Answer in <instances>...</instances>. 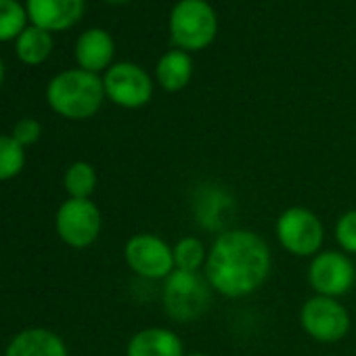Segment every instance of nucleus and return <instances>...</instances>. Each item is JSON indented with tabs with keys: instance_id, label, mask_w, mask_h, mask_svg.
<instances>
[{
	"instance_id": "nucleus-1",
	"label": "nucleus",
	"mask_w": 356,
	"mask_h": 356,
	"mask_svg": "<svg viewBox=\"0 0 356 356\" xmlns=\"http://www.w3.org/2000/svg\"><path fill=\"white\" fill-rule=\"evenodd\" d=\"M270 266L273 256L268 243L258 233L229 229L208 250L204 273L214 291L235 300L258 291L266 283Z\"/></svg>"
},
{
	"instance_id": "nucleus-2",
	"label": "nucleus",
	"mask_w": 356,
	"mask_h": 356,
	"mask_svg": "<svg viewBox=\"0 0 356 356\" xmlns=\"http://www.w3.org/2000/svg\"><path fill=\"white\" fill-rule=\"evenodd\" d=\"M103 97V80L84 70L61 72L47 86V101L51 109L67 120L92 118L101 109Z\"/></svg>"
},
{
	"instance_id": "nucleus-3",
	"label": "nucleus",
	"mask_w": 356,
	"mask_h": 356,
	"mask_svg": "<svg viewBox=\"0 0 356 356\" xmlns=\"http://www.w3.org/2000/svg\"><path fill=\"white\" fill-rule=\"evenodd\" d=\"M163 310L176 323L197 321L212 302V287L206 277L200 273L172 270V275L163 281L161 289Z\"/></svg>"
},
{
	"instance_id": "nucleus-4",
	"label": "nucleus",
	"mask_w": 356,
	"mask_h": 356,
	"mask_svg": "<svg viewBox=\"0 0 356 356\" xmlns=\"http://www.w3.org/2000/svg\"><path fill=\"white\" fill-rule=\"evenodd\" d=\"M218 19L206 0H181L170 15V36L181 51H202L212 44Z\"/></svg>"
},
{
	"instance_id": "nucleus-5",
	"label": "nucleus",
	"mask_w": 356,
	"mask_h": 356,
	"mask_svg": "<svg viewBox=\"0 0 356 356\" xmlns=\"http://www.w3.org/2000/svg\"><path fill=\"white\" fill-rule=\"evenodd\" d=\"M277 239L285 252L298 258H314L325 241L321 218L302 206L287 208L277 220Z\"/></svg>"
},
{
	"instance_id": "nucleus-6",
	"label": "nucleus",
	"mask_w": 356,
	"mask_h": 356,
	"mask_svg": "<svg viewBox=\"0 0 356 356\" xmlns=\"http://www.w3.org/2000/svg\"><path fill=\"white\" fill-rule=\"evenodd\" d=\"M124 258L134 275L149 281H165L174 270V250L153 233L132 235L124 248Z\"/></svg>"
},
{
	"instance_id": "nucleus-7",
	"label": "nucleus",
	"mask_w": 356,
	"mask_h": 356,
	"mask_svg": "<svg viewBox=\"0 0 356 356\" xmlns=\"http://www.w3.org/2000/svg\"><path fill=\"white\" fill-rule=\"evenodd\" d=\"M302 329L321 343H335L350 331V314L335 300L325 296H312L300 310Z\"/></svg>"
},
{
	"instance_id": "nucleus-8",
	"label": "nucleus",
	"mask_w": 356,
	"mask_h": 356,
	"mask_svg": "<svg viewBox=\"0 0 356 356\" xmlns=\"http://www.w3.org/2000/svg\"><path fill=\"white\" fill-rule=\"evenodd\" d=\"M101 212L90 200H67L59 206L55 216V229L63 243L82 250L97 241L101 233Z\"/></svg>"
},
{
	"instance_id": "nucleus-9",
	"label": "nucleus",
	"mask_w": 356,
	"mask_h": 356,
	"mask_svg": "<svg viewBox=\"0 0 356 356\" xmlns=\"http://www.w3.org/2000/svg\"><path fill=\"white\" fill-rule=\"evenodd\" d=\"M308 281L316 296L337 300L354 287L356 268L343 252H318L308 266Z\"/></svg>"
},
{
	"instance_id": "nucleus-10",
	"label": "nucleus",
	"mask_w": 356,
	"mask_h": 356,
	"mask_svg": "<svg viewBox=\"0 0 356 356\" xmlns=\"http://www.w3.org/2000/svg\"><path fill=\"white\" fill-rule=\"evenodd\" d=\"M105 97L126 109H138L153 97V82L149 74L134 63H115L103 78Z\"/></svg>"
},
{
	"instance_id": "nucleus-11",
	"label": "nucleus",
	"mask_w": 356,
	"mask_h": 356,
	"mask_svg": "<svg viewBox=\"0 0 356 356\" xmlns=\"http://www.w3.org/2000/svg\"><path fill=\"white\" fill-rule=\"evenodd\" d=\"M28 17L47 32L70 30L84 13V0H28Z\"/></svg>"
},
{
	"instance_id": "nucleus-12",
	"label": "nucleus",
	"mask_w": 356,
	"mask_h": 356,
	"mask_svg": "<svg viewBox=\"0 0 356 356\" xmlns=\"http://www.w3.org/2000/svg\"><path fill=\"white\" fill-rule=\"evenodd\" d=\"M126 356H185V346L165 327H147L130 337Z\"/></svg>"
},
{
	"instance_id": "nucleus-13",
	"label": "nucleus",
	"mask_w": 356,
	"mask_h": 356,
	"mask_svg": "<svg viewBox=\"0 0 356 356\" xmlns=\"http://www.w3.org/2000/svg\"><path fill=\"white\" fill-rule=\"evenodd\" d=\"M5 356H67V348L55 331L34 327L11 339Z\"/></svg>"
},
{
	"instance_id": "nucleus-14",
	"label": "nucleus",
	"mask_w": 356,
	"mask_h": 356,
	"mask_svg": "<svg viewBox=\"0 0 356 356\" xmlns=\"http://www.w3.org/2000/svg\"><path fill=\"white\" fill-rule=\"evenodd\" d=\"M113 53H115L113 38L101 28L86 30L76 42L78 65H80V70L90 72V74H97V72L105 70L111 63Z\"/></svg>"
},
{
	"instance_id": "nucleus-15",
	"label": "nucleus",
	"mask_w": 356,
	"mask_h": 356,
	"mask_svg": "<svg viewBox=\"0 0 356 356\" xmlns=\"http://www.w3.org/2000/svg\"><path fill=\"white\" fill-rule=\"evenodd\" d=\"M193 76V61L187 51H170L165 53L155 70V78L159 86L168 92L183 90Z\"/></svg>"
},
{
	"instance_id": "nucleus-16",
	"label": "nucleus",
	"mask_w": 356,
	"mask_h": 356,
	"mask_svg": "<svg viewBox=\"0 0 356 356\" xmlns=\"http://www.w3.org/2000/svg\"><path fill=\"white\" fill-rule=\"evenodd\" d=\"M17 57L26 63V65H40L42 61H47V57L53 51V38L51 32L42 30V28H26L19 38H17Z\"/></svg>"
},
{
	"instance_id": "nucleus-17",
	"label": "nucleus",
	"mask_w": 356,
	"mask_h": 356,
	"mask_svg": "<svg viewBox=\"0 0 356 356\" xmlns=\"http://www.w3.org/2000/svg\"><path fill=\"white\" fill-rule=\"evenodd\" d=\"M63 185L72 200H90L97 189V170L88 161H74L65 170Z\"/></svg>"
},
{
	"instance_id": "nucleus-18",
	"label": "nucleus",
	"mask_w": 356,
	"mask_h": 356,
	"mask_svg": "<svg viewBox=\"0 0 356 356\" xmlns=\"http://www.w3.org/2000/svg\"><path fill=\"white\" fill-rule=\"evenodd\" d=\"M174 268L187 270V273H200L206 266L208 250L202 239L197 237H183L174 248Z\"/></svg>"
},
{
	"instance_id": "nucleus-19",
	"label": "nucleus",
	"mask_w": 356,
	"mask_h": 356,
	"mask_svg": "<svg viewBox=\"0 0 356 356\" xmlns=\"http://www.w3.org/2000/svg\"><path fill=\"white\" fill-rule=\"evenodd\" d=\"M26 165V147L13 136L0 134V181L15 178Z\"/></svg>"
},
{
	"instance_id": "nucleus-20",
	"label": "nucleus",
	"mask_w": 356,
	"mask_h": 356,
	"mask_svg": "<svg viewBox=\"0 0 356 356\" xmlns=\"http://www.w3.org/2000/svg\"><path fill=\"white\" fill-rule=\"evenodd\" d=\"M28 11L17 3V0H0V42L19 38L26 30Z\"/></svg>"
},
{
	"instance_id": "nucleus-21",
	"label": "nucleus",
	"mask_w": 356,
	"mask_h": 356,
	"mask_svg": "<svg viewBox=\"0 0 356 356\" xmlns=\"http://www.w3.org/2000/svg\"><path fill=\"white\" fill-rule=\"evenodd\" d=\"M335 241L343 254L356 256V210H350L339 216L335 225Z\"/></svg>"
},
{
	"instance_id": "nucleus-22",
	"label": "nucleus",
	"mask_w": 356,
	"mask_h": 356,
	"mask_svg": "<svg viewBox=\"0 0 356 356\" xmlns=\"http://www.w3.org/2000/svg\"><path fill=\"white\" fill-rule=\"evenodd\" d=\"M40 134H42L40 122H38V120H32V118H24V120H19V122L15 124L11 136H13L22 147H30V145H34V143L40 138Z\"/></svg>"
},
{
	"instance_id": "nucleus-23",
	"label": "nucleus",
	"mask_w": 356,
	"mask_h": 356,
	"mask_svg": "<svg viewBox=\"0 0 356 356\" xmlns=\"http://www.w3.org/2000/svg\"><path fill=\"white\" fill-rule=\"evenodd\" d=\"M185 356H210V354H204V352H187Z\"/></svg>"
},
{
	"instance_id": "nucleus-24",
	"label": "nucleus",
	"mask_w": 356,
	"mask_h": 356,
	"mask_svg": "<svg viewBox=\"0 0 356 356\" xmlns=\"http://www.w3.org/2000/svg\"><path fill=\"white\" fill-rule=\"evenodd\" d=\"M105 3H111V5H122V3H128V0H105Z\"/></svg>"
},
{
	"instance_id": "nucleus-25",
	"label": "nucleus",
	"mask_w": 356,
	"mask_h": 356,
	"mask_svg": "<svg viewBox=\"0 0 356 356\" xmlns=\"http://www.w3.org/2000/svg\"><path fill=\"white\" fill-rule=\"evenodd\" d=\"M3 78H5V67H3V61H0V84H3Z\"/></svg>"
}]
</instances>
